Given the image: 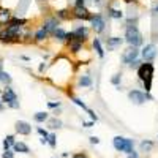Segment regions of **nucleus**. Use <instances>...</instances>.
<instances>
[{"label":"nucleus","mask_w":158,"mask_h":158,"mask_svg":"<svg viewBox=\"0 0 158 158\" xmlns=\"http://www.w3.org/2000/svg\"><path fill=\"white\" fill-rule=\"evenodd\" d=\"M153 71H155V68H153V63L152 62H144V63H141L139 67H138V77H139V81H142L144 89H146L147 94L152 90Z\"/></svg>","instance_id":"f257e3e1"},{"label":"nucleus","mask_w":158,"mask_h":158,"mask_svg":"<svg viewBox=\"0 0 158 158\" xmlns=\"http://www.w3.org/2000/svg\"><path fill=\"white\" fill-rule=\"evenodd\" d=\"M125 41L130 46H141L142 44V33L139 32L136 24H127L125 27Z\"/></svg>","instance_id":"f03ea898"},{"label":"nucleus","mask_w":158,"mask_h":158,"mask_svg":"<svg viewBox=\"0 0 158 158\" xmlns=\"http://www.w3.org/2000/svg\"><path fill=\"white\" fill-rule=\"evenodd\" d=\"M2 103L6 104L8 108H13V109H19V98L16 95V92L13 90L10 85H5L3 89V94H2Z\"/></svg>","instance_id":"7ed1b4c3"},{"label":"nucleus","mask_w":158,"mask_h":158,"mask_svg":"<svg viewBox=\"0 0 158 158\" xmlns=\"http://www.w3.org/2000/svg\"><path fill=\"white\" fill-rule=\"evenodd\" d=\"M114 149L117 152H125V153H131L135 150V141L133 139H127V138H122V136H115L114 141Z\"/></svg>","instance_id":"20e7f679"},{"label":"nucleus","mask_w":158,"mask_h":158,"mask_svg":"<svg viewBox=\"0 0 158 158\" xmlns=\"http://www.w3.org/2000/svg\"><path fill=\"white\" fill-rule=\"evenodd\" d=\"M128 98L130 101H133L135 104H144L147 100H153L150 97V94H147V92H142V90H138V89H133L128 92Z\"/></svg>","instance_id":"39448f33"},{"label":"nucleus","mask_w":158,"mask_h":158,"mask_svg":"<svg viewBox=\"0 0 158 158\" xmlns=\"http://www.w3.org/2000/svg\"><path fill=\"white\" fill-rule=\"evenodd\" d=\"M141 56V52H139V49L136 48V46H130L128 49H125L123 52H122V63L123 65H130L131 62H135V60H138V57Z\"/></svg>","instance_id":"423d86ee"},{"label":"nucleus","mask_w":158,"mask_h":158,"mask_svg":"<svg viewBox=\"0 0 158 158\" xmlns=\"http://www.w3.org/2000/svg\"><path fill=\"white\" fill-rule=\"evenodd\" d=\"M90 22H92V29H94L97 33H101V32H104V29H106V21H104L103 15H100V13L92 15Z\"/></svg>","instance_id":"0eeeda50"},{"label":"nucleus","mask_w":158,"mask_h":158,"mask_svg":"<svg viewBox=\"0 0 158 158\" xmlns=\"http://www.w3.org/2000/svg\"><path fill=\"white\" fill-rule=\"evenodd\" d=\"M156 54H158V52H156V46L155 44H146V46H144V49L141 51V57H142V60L144 62H152L155 57H156Z\"/></svg>","instance_id":"6e6552de"},{"label":"nucleus","mask_w":158,"mask_h":158,"mask_svg":"<svg viewBox=\"0 0 158 158\" xmlns=\"http://www.w3.org/2000/svg\"><path fill=\"white\" fill-rule=\"evenodd\" d=\"M59 25H60V19H59L57 16H51V18H48V19L43 22V29H44L49 35H52V33L59 29Z\"/></svg>","instance_id":"1a4fd4ad"},{"label":"nucleus","mask_w":158,"mask_h":158,"mask_svg":"<svg viewBox=\"0 0 158 158\" xmlns=\"http://www.w3.org/2000/svg\"><path fill=\"white\" fill-rule=\"evenodd\" d=\"M73 35H74V40L84 43L85 40L89 38V29L85 27V25H79V27H76V29L73 30Z\"/></svg>","instance_id":"9d476101"},{"label":"nucleus","mask_w":158,"mask_h":158,"mask_svg":"<svg viewBox=\"0 0 158 158\" xmlns=\"http://www.w3.org/2000/svg\"><path fill=\"white\" fill-rule=\"evenodd\" d=\"M71 15H73L76 19H82V21H90V18H92V13H90L85 6H82V8H73Z\"/></svg>","instance_id":"9b49d317"},{"label":"nucleus","mask_w":158,"mask_h":158,"mask_svg":"<svg viewBox=\"0 0 158 158\" xmlns=\"http://www.w3.org/2000/svg\"><path fill=\"white\" fill-rule=\"evenodd\" d=\"M15 128H16V133H19V135H22V136H29V135L32 133L30 123L24 122V120H18L16 125H15Z\"/></svg>","instance_id":"f8f14e48"},{"label":"nucleus","mask_w":158,"mask_h":158,"mask_svg":"<svg viewBox=\"0 0 158 158\" xmlns=\"http://www.w3.org/2000/svg\"><path fill=\"white\" fill-rule=\"evenodd\" d=\"M122 43H123V38H120V36H109V38H106V48H108V51H114L117 48H120Z\"/></svg>","instance_id":"ddd939ff"},{"label":"nucleus","mask_w":158,"mask_h":158,"mask_svg":"<svg viewBox=\"0 0 158 158\" xmlns=\"http://www.w3.org/2000/svg\"><path fill=\"white\" fill-rule=\"evenodd\" d=\"M11 11L10 10H6V8H0V25L2 27H5V25L11 21Z\"/></svg>","instance_id":"4468645a"},{"label":"nucleus","mask_w":158,"mask_h":158,"mask_svg":"<svg viewBox=\"0 0 158 158\" xmlns=\"http://www.w3.org/2000/svg\"><path fill=\"white\" fill-rule=\"evenodd\" d=\"M13 150L15 152H19V153H29L30 152V149H29V146L25 142H15V146H13Z\"/></svg>","instance_id":"2eb2a0df"},{"label":"nucleus","mask_w":158,"mask_h":158,"mask_svg":"<svg viewBox=\"0 0 158 158\" xmlns=\"http://www.w3.org/2000/svg\"><path fill=\"white\" fill-rule=\"evenodd\" d=\"M94 49L97 51V54H98V57H100V59H104V49H103L101 41H100L98 38H95V40H94Z\"/></svg>","instance_id":"dca6fc26"},{"label":"nucleus","mask_w":158,"mask_h":158,"mask_svg":"<svg viewBox=\"0 0 158 158\" xmlns=\"http://www.w3.org/2000/svg\"><path fill=\"white\" fill-rule=\"evenodd\" d=\"M29 3H30V0H21V5H18V10H16V16H18V18L25 13V10H27V6H29Z\"/></svg>","instance_id":"f3484780"},{"label":"nucleus","mask_w":158,"mask_h":158,"mask_svg":"<svg viewBox=\"0 0 158 158\" xmlns=\"http://www.w3.org/2000/svg\"><path fill=\"white\" fill-rule=\"evenodd\" d=\"M109 18L112 19H122L123 18V11L122 10H117V8H109Z\"/></svg>","instance_id":"a211bd4d"},{"label":"nucleus","mask_w":158,"mask_h":158,"mask_svg":"<svg viewBox=\"0 0 158 158\" xmlns=\"http://www.w3.org/2000/svg\"><path fill=\"white\" fill-rule=\"evenodd\" d=\"M67 33H68V32H65L62 27H59L52 35H54V38L57 40V41H65V38H67Z\"/></svg>","instance_id":"6ab92c4d"},{"label":"nucleus","mask_w":158,"mask_h":158,"mask_svg":"<svg viewBox=\"0 0 158 158\" xmlns=\"http://www.w3.org/2000/svg\"><path fill=\"white\" fill-rule=\"evenodd\" d=\"M79 85L81 87H92V79L89 74H82L79 77Z\"/></svg>","instance_id":"aec40b11"},{"label":"nucleus","mask_w":158,"mask_h":158,"mask_svg":"<svg viewBox=\"0 0 158 158\" xmlns=\"http://www.w3.org/2000/svg\"><path fill=\"white\" fill-rule=\"evenodd\" d=\"M48 118H49V114H48V112H36V114L33 115V120H35V122H38V123L46 122Z\"/></svg>","instance_id":"412c9836"},{"label":"nucleus","mask_w":158,"mask_h":158,"mask_svg":"<svg viewBox=\"0 0 158 158\" xmlns=\"http://www.w3.org/2000/svg\"><path fill=\"white\" fill-rule=\"evenodd\" d=\"M48 36H49V33L41 27V29H40V30L35 33V41H44V40H46Z\"/></svg>","instance_id":"4be33fe9"},{"label":"nucleus","mask_w":158,"mask_h":158,"mask_svg":"<svg viewBox=\"0 0 158 158\" xmlns=\"http://www.w3.org/2000/svg\"><path fill=\"white\" fill-rule=\"evenodd\" d=\"M15 136H13V135H8L5 139H3V149L5 150H8L10 147H13V146H15Z\"/></svg>","instance_id":"5701e85b"},{"label":"nucleus","mask_w":158,"mask_h":158,"mask_svg":"<svg viewBox=\"0 0 158 158\" xmlns=\"http://www.w3.org/2000/svg\"><path fill=\"white\" fill-rule=\"evenodd\" d=\"M48 125H49V128H60L62 127V120H60V118H57V117L48 118Z\"/></svg>","instance_id":"b1692460"},{"label":"nucleus","mask_w":158,"mask_h":158,"mask_svg":"<svg viewBox=\"0 0 158 158\" xmlns=\"http://www.w3.org/2000/svg\"><path fill=\"white\" fill-rule=\"evenodd\" d=\"M68 46H70V51L71 52H79V51H81V48H82V43L77 41V40H73Z\"/></svg>","instance_id":"393cba45"},{"label":"nucleus","mask_w":158,"mask_h":158,"mask_svg":"<svg viewBox=\"0 0 158 158\" xmlns=\"http://www.w3.org/2000/svg\"><path fill=\"white\" fill-rule=\"evenodd\" d=\"M139 147H141L142 152H150L152 147H153V142H152V141H142V142L139 144Z\"/></svg>","instance_id":"a878e982"},{"label":"nucleus","mask_w":158,"mask_h":158,"mask_svg":"<svg viewBox=\"0 0 158 158\" xmlns=\"http://www.w3.org/2000/svg\"><path fill=\"white\" fill-rule=\"evenodd\" d=\"M0 81H2L5 85H10V84H11V76H10V73L2 71V74H0Z\"/></svg>","instance_id":"bb28decb"},{"label":"nucleus","mask_w":158,"mask_h":158,"mask_svg":"<svg viewBox=\"0 0 158 158\" xmlns=\"http://www.w3.org/2000/svg\"><path fill=\"white\" fill-rule=\"evenodd\" d=\"M111 82L117 87H120V82H122V73H115L112 77H111Z\"/></svg>","instance_id":"cd10ccee"},{"label":"nucleus","mask_w":158,"mask_h":158,"mask_svg":"<svg viewBox=\"0 0 158 158\" xmlns=\"http://www.w3.org/2000/svg\"><path fill=\"white\" fill-rule=\"evenodd\" d=\"M48 144H49L52 149H56V146H57V136H56L54 133H51V135L48 136Z\"/></svg>","instance_id":"c85d7f7f"},{"label":"nucleus","mask_w":158,"mask_h":158,"mask_svg":"<svg viewBox=\"0 0 158 158\" xmlns=\"http://www.w3.org/2000/svg\"><path fill=\"white\" fill-rule=\"evenodd\" d=\"M73 103H74V104H77L79 108H82V109H85V111L89 109V108L85 106V103H84V101H81V100H79V98H76V97H73Z\"/></svg>","instance_id":"c756f323"},{"label":"nucleus","mask_w":158,"mask_h":158,"mask_svg":"<svg viewBox=\"0 0 158 158\" xmlns=\"http://www.w3.org/2000/svg\"><path fill=\"white\" fill-rule=\"evenodd\" d=\"M60 106H62L60 101H49L48 103V108H51V109H56V108H60Z\"/></svg>","instance_id":"7c9ffc66"},{"label":"nucleus","mask_w":158,"mask_h":158,"mask_svg":"<svg viewBox=\"0 0 158 158\" xmlns=\"http://www.w3.org/2000/svg\"><path fill=\"white\" fill-rule=\"evenodd\" d=\"M36 131H38V135L41 136V138H48V136H49V133H48V131H46L44 128H41V127H38V128H36Z\"/></svg>","instance_id":"2f4dec72"},{"label":"nucleus","mask_w":158,"mask_h":158,"mask_svg":"<svg viewBox=\"0 0 158 158\" xmlns=\"http://www.w3.org/2000/svg\"><path fill=\"white\" fill-rule=\"evenodd\" d=\"M2 158H15V152H11V150L8 149V150H5V152L2 153Z\"/></svg>","instance_id":"473e14b6"},{"label":"nucleus","mask_w":158,"mask_h":158,"mask_svg":"<svg viewBox=\"0 0 158 158\" xmlns=\"http://www.w3.org/2000/svg\"><path fill=\"white\" fill-rule=\"evenodd\" d=\"M85 6V0H74V8H82Z\"/></svg>","instance_id":"72a5a7b5"},{"label":"nucleus","mask_w":158,"mask_h":158,"mask_svg":"<svg viewBox=\"0 0 158 158\" xmlns=\"http://www.w3.org/2000/svg\"><path fill=\"white\" fill-rule=\"evenodd\" d=\"M89 2L92 3V5H94V6H97V8H100V6H103V0H89Z\"/></svg>","instance_id":"f704fd0d"},{"label":"nucleus","mask_w":158,"mask_h":158,"mask_svg":"<svg viewBox=\"0 0 158 158\" xmlns=\"http://www.w3.org/2000/svg\"><path fill=\"white\" fill-rule=\"evenodd\" d=\"M87 112H89V115H90V118H92V120H95V122L98 120V115H97L94 111H92V109H87Z\"/></svg>","instance_id":"c9c22d12"},{"label":"nucleus","mask_w":158,"mask_h":158,"mask_svg":"<svg viewBox=\"0 0 158 158\" xmlns=\"http://www.w3.org/2000/svg\"><path fill=\"white\" fill-rule=\"evenodd\" d=\"M73 158H87V155H85L84 152H79V153H74Z\"/></svg>","instance_id":"e433bc0d"},{"label":"nucleus","mask_w":158,"mask_h":158,"mask_svg":"<svg viewBox=\"0 0 158 158\" xmlns=\"http://www.w3.org/2000/svg\"><path fill=\"white\" fill-rule=\"evenodd\" d=\"M90 144H100V139L97 136H90Z\"/></svg>","instance_id":"4c0bfd02"},{"label":"nucleus","mask_w":158,"mask_h":158,"mask_svg":"<svg viewBox=\"0 0 158 158\" xmlns=\"http://www.w3.org/2000/svg\"><path fill=\"white\" fill-rule=\"evenodd\" d=\"M127 158H139V155H138V152H135V150H133L131 153H128V156H127Z\"/></svg>","instance_id":"58836bf2"},{"label":"nucleus","mask_w":158,"mask_h":158,"mask_svg":"<svg viewBox=\"0 0 158 158\" xmlns=\"http://www.w3.org/2000/svg\"><path fill=\"white\" fill-rule=\"evenodd\" d=\"M38 70H40V73H43V71H44V70H46V63H44V62H43V63H41V65H40V68H38Z\"/></svg>","instance_id":"ea45409f"},{"label":"nucleus","mask_w":158,"mask_h":158,"mask_svg":"<svg viewBox=\"0 0 158 158\" xmlns=\"http://www.w3.org/2000/svg\"><path fill=\"white\" fill-rule=\"evenodd\" d=\"M82 125H84L85 128H90V127H94V122H84Z\"/></svg>","instance_id":"a19ab883"},{"label":"nucleus","mask_w":158,"mask_h":158,"mask_svg":"<svg viewBox=\"0 0 158 158\" xmlns=\"http://www.w3.org/2000/svg\"><path fill=\"white\" fill-rule=\"evenodd\" d=\"M2 71H3V65H2V60H0V74H2Z\"/></svg>","instance_id":"79ce46f5"},{"label":"nucleus","mask_w":158,"mask_h":158,"mask_svg":"<svg viewBox=\"0 0 158 158\" xmlns=\"http://www.w3.org/2000/svg\"><path fill=\"white\" fill-rule=\"evenodd\" d=\"M0 111H3V103H2V100H0Z\"/></svg>","instance_id":"37998d69"},{"label":"nucleus","mask_w":158,"mask_h":158,"mask_svg":"<svg viewBox=\"0 0 158 158\" xmlns=\"http://www.w3.org/2000/svg\"><path fill=\"white\" fill-rule=\"evenodd\" d=\"M153 11H155V13H158V6H156V8H155V10H153Z\"/></svg>","instance_id":"c03bdc74"},{"label":"nucleus","mask_w":158,"mask_h":158,"mask_svg":"<svg viewBox=\"0 0 158 158\" xmlns=\"http://www.w3.org/2000/svg\"><path fill=\"white\" fill-rule=\"evenodd\" d=\"M125 2H130V0H125Z\"/></svg>","instance_id":"a18cd8bd"}]
</instances>
